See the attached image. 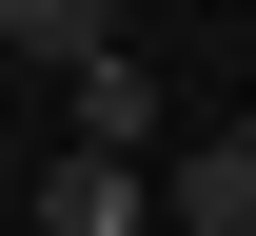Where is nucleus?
Instances as JSON below:
<instances>
[{
    "label": "nucleus",
    "mask_w": 256,
    "mask_h": 236,
    "mask_svg": "<svg viewBox=\"0 0 256 236\" xmlns=\"http://www.w3.org/2000/svg\"><path fill=\"white\" fill-rule=\"evenodd\" d=\"M20 197H40V236H158L138 217V158H40Z\"/></svg>",
    "instance_id": "1"
},
{
    "label": "nucleus",
    "mask_w": 256,
    "mask_h": 236,
    "mask_svg": "<svg viewBox=\"0 0 256 236\" xmlns=\"http://www.w3.org/2000/svg\"><path fill=\"white\" fill-rule=\"evenodd\" d=\"M0 59H40V79L79 99V79L118 59V20H98V0H0Z\"/></svg>",
    "instance_id": "2"
},
{
    "label": "nucleus",
    "mask_w": 256,
    "mask_h": 236,
    "mask_svg": "<svg viewBox=\"0 0 256 236\" xmlns=\"http://www.w3.org/2000/svg\"><path fill=\"white\" fill-rule=\"evenodd\" d=\"M158 217H178V236H256V118H236V138H197Z\"/></svg>",
    "instance_id": "3"
},
{
    "label": "nucleus",
    "mask_w": 256,
    "mask_h": 236,
    "mask_svg": "<svg viewBox=\"0 0 256 236\" xmlns=\"http://www.w3.org/2000/svg\"><path fill=\"white\" fill-rule=\"evenodd\" d=\"M138 138H158V59H138V39H118V59L79 79V158H138Z\"/></svg>",
    "instance_id": "4"
},
{
    "label": "nucleus",
    "mask_w": 256,
    "mask_h": 236,
    "mask_svg": "<svg viewBox=\"0 0 256 236\" xmlns=\"http://www.w3.org/2000/svg\"><path fill=\"white\" fill-rule=\"evenodd\" d=\"M0 197H20V138H0Z\"/></svg>",
    "instance_id": "5"
}]
</instances>
